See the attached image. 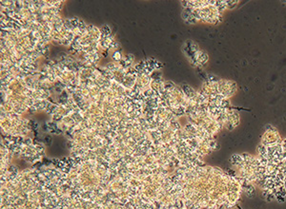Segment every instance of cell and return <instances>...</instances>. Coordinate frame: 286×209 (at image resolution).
I'll return each mask as SVG.
<instances>
[{
    "label": "cell",
    "instance_id": "obj_1",
    "mask_svg": "<svg viewBox=\"0 0 286 209\" xmlns=\"http://www.w3.org/2000/svg\"><path fill=\"white\" fill-rule=\"evenodd\" d=\"M238 1H226V5H227V8L229 9H232V8H235L237 5Z\"/></svg>",
    "mask_w": 286,
    "mask_h": 209
}]
</instances>
